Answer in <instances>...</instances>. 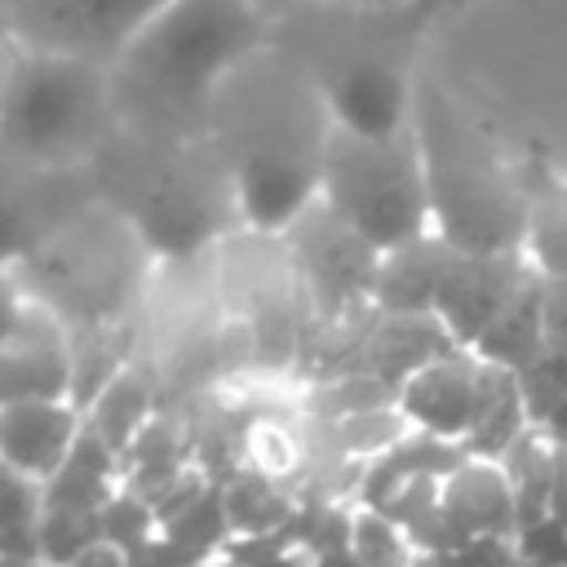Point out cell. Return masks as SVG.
I'll return each instance as SVG.
<instances>
[{
    "instance_id": "1",
    "label": "cell",
    "mask_w": 567,
    "mask_h": 567,
    "mask_svg": "<svg viewBox=\"0 0 567 567\" xmlns=\"http://www.w3.org/2000/svg\"><path fill=\"white\" fill-rule=\"evenodd\" d=\"M412 128L425 164L430 226L456 252H523L532 195L518 190L496 142L434 84H412Z\"/></svg>"
},
{
    "instance_id": "2",
    "label": "cell",
    "mask_w": 567,
    "mask_h": 567,
    "mask_svg": "<svg viewBox=\"0 0 567 567\" xmlns=\"http://www.w3.org/2000/svg\"><path fill=\"white\" fill-rule=\"evenodd\" d=\"M319 199L377 252H394L430 235V190L416 128L394 137H354L332 128L323 146Z\"/></svg>"
},
{
    "instance_id": "3",
    "label": "cell",
    "mask_w": 567,
    "mask_h": 567,
    "mask_svg": "<svg viewBox=\"0 0 567 567\" xmlns=\"http://www.w3.org/2000/svg\"><path fill=\"white\" fill-rule=\"evenodd\" d=\"M261 40L252 0H168L124 49V71L168 102L204 93Z\"/></svg>"
},
{
    "instance_id": "4",
    "label": "cell",
    "mask_w": 567,
    "mask_h": 567,
    "mask_svg": "<svg viewBox=\"0 0 567 567\" xmlns=\"http://www.w3.org/2000/svg\"><path fill=\"white\" fill-rule=\"evenodd\" d=\"M288 124V128H257L239 159H235V199L252 230H292L315 204L323 186V146L328 128Z\"/></svg>"
},
{
    "instance_id": "5",
    "label": "cell",
    "mask_w": 567,
    "mask_h": 567,
    "mask_svg": "<svg viewBox=\"0 0 567 567\" xmlns=\"http://www.w3.org/2000/svg\"><path fill=\"white\" fill-rule=\"evenodd\" d=\"M97 80L80 53H35L9 80V142L27 155H62L93 120Z\"/></svg>"
},
{
    "instance_id": "6",
    "label": "cell",
    "mask_w": 567,
    "mask_h": 567,
    "mask_svg": "<svg viewBox=\"0 0 567 567\" xmlns=\"http://www.w3.org/2000/svg\"><path fill=\"white\" fill-rule=\"evenodd\" d=\"M0 399H53L75 403V350L71 332L40 306L13 301L4 328V363H0Z\"/></svg>"
},
{
    "instance_id": "7",
    "label": "cell",
    "mask_w": 567,
    "mask_h": 567,
    "mask_svg": "<svg viewBox=\"0 0 567 567\" xmlns=\"http://www.w3.org/2000/svg\"><path fill=\"white\" fill-rule=\"evenodd\" d=\"M492 377H496V363L478 359L474 350H452L399 385V408L412 421V430L447 443H465L483 416Z\"/></svg>"
},
{
    "instance_id": "8",
    "label": "cell",
    "mask_w": 567,
    "mask_h": 567,
    "mask_svg": "<svg viewBox=\"0 0 567 567\" xmlns=\"http://www.w3.org/2000/svg\"><path fill=\"white\" fill-rule=\"evenodd\" d=\"M527 275H532V261L523 252H501V257L456 252L443 284H439L434 315L461 350H474L478 337L496 323V315L527 284Z\"/></svg>"
},
{
    "instance_id": "9",
    "label": "cell",
    "mask_w": 567,
    "mask_h": 567,
    "mask_svg": "<svg viewBox=\"0 0 567 567\" xmlns=\"http://www.w3.org/2000/svg\"><path fill=\"white\" fill-rule=\"evenodd\" d=\"M323 111L332 128L354 137H394L412 128V84L385 58L341 62L323 84Z\"/></svg>"
},
{
    "instance_id": "10",
    "label": "cell",
    "mask_w": 567,
    "mask_h": 567,
    "mask_svg": "<svg viewBox=\"0 0 567 567\" xmlns=\"http://www.w3.org/2000/svg\"><path fill=\"white\" fill-rule=\"evenodd\" d=\"M84 430V412L75 403H53V399H22L0 408V456L4 470L49 483L53 474L66 470L71 447Z\"/></svg>"
},
{
    "instance_id": "11",
    "label": "cell",
    "mask_w": 567,
    "mask_h": 567,
    "mask_svg": "<svg viewBox=\"0 0 567 567\" xmlns=\"http://www.w3.org/2000/svg\"><path fill=\"white\" fill-rule=\"evenodd\" d=\"M439 505L465 540H487V536L514 540L518 536V501H514V487L496 461L465 456L443 478Z\"/></svg>"
},
{
    "instance_id": "12",
    "label": "cell",
    "mask_w": 567,
    "mask_h": 567,
    "mask_svg": "<svg viewBox=\"0 0 567 567\" xmlns=\"http://www.w3.org/2000/svg\"><path fill=\"white\" fill-rule=\"evenodd\" d=\"M452 257L456 248H447L434 230L394 252H381L377 275H372V310L377 315H434L439 284Z\"/></svg>"
},
{
    "instance_id": "13",
    "label": "cell",
    "mask_w": 567,
    "mask_h": 567,
    "mask_svg": "<svg viewBox=\"0 0 567 567\" xmlns=\"http://www.w3.org/2000/svg\"><path fill=\"white\" fill-rule=\"evenodd\" d=\"M168 0H44L53 31L62 35V49L53 53H80L84 49H128V40L164 9Z\"/></svg>"
},
{
    "instance_id": "14",
    "label": "cell",
    "mask_w": 567,
    "mask_h": 567,
    "mask_svg": "<svg viewBox=\"0 0 567 567\" xmlns=\"http://www.w3.org/2000/svg\"><path fill=\"white\" fill-rule=\"evenodd\" d=\"M540 350H545V279L532 270L527 284L514 292V301H509V306L496 315V323L478 337L474 354L518 377L527 363H536Z\"/></svg>"
},
{
    "instance_id": "15",
    "label": "cell",
    "mask_w": 567,
    "mask_h": 567,
    "mask_svg": "<svg viewBox=\"0 0 567 567\" xmlns=\"http://www.w3.org/2000/svg\"><path fill=\"white\" fill-rule=\"evenodd\" d=\"M146 239L159 248V252H173V257H186L204 244L208 235V204L199 199V190H190L186 182H164L151 190V204L146 213L137 217Z\"/></svg>"
},
{
    "instance_id": "16",
    "label": "cell",
    "mask_w": 567,
    "mask_h": 567,
    "mask_svg": "<svg viewBox=\"0 0 567 567\" xmlns=\"http://www.w3.org/2000/svg\"><path fill=\"white\" fill-rule=\"evenodd\" d=\"M155 421V399L151 385L137 368H124L89 408H84V425L97 430L120 456L133 447V439Z\"/></svg>"
},
{
    "instance_id": "17",
    "label": "cell",
    "mask_w": 567,
    "mask_h": 567,
    "mask_svg": "<svg viewBox=\"0 0 567 567\" xmlns=\"http://www.w3.org/2000/svg\"><path fill=\"white\" fill-rule=\"evenodd\" d=\"M518 501V532L527 523L549 518V483H554V443L540 430H527L501 461H496Z\"/></svg>"
},
{
    "instance_id": "18",
    "label": "cell",
    "mask_w": 567,
    "mask_h": 567,
    "mask_svg": "<svg viewBox=\"0 0 567 567\" xmlns=\"http://www.w3.org/2000/svg\"><path fill=\"white\" fill-rule=\"evenodd\" d=\"M226 514H230V532L235 540H252V536H275L292 523L297 505L279 492V478L252 470L239 483L226 487Z\"/></svg>"
},
{
    "instance_id": "19",
    "label": "cell",
    "mask_w": 567,
    "mask_h": 567,
    "mask_svg": "<svg viewBox=\"0 0 567 567\" xmlns=\"http://www.w3.org/2000/svg\"><path fill=\"white\" fill-rule=\"evenodd\" d=\"M523 257L545 279H567V186L532 195Z\"/></svg>"
},
{
    "instance_id": "20",
    "label": "cell",
    "mask_w": 567,
    "mask_h": 567,
    "mask_svg": "<svg viewBox=\"0 0 567 567\" xmlns=\"http://www.w3.org/2000/svg\"><path fill=\"white\" fill-rule=\"evenodd\" d=\"M332 434V447L341 461H354V465H372L377 456L394 452L408 434H412V421L403 416V408H377V412H359V416H346V421H332L328 425Z\"/></svg>"
},
{
    "instance_id": "21",
    "label": "cell",
    "mask_w": 567,
    "mask_h": 567,
    "mask_svg": "<svg viewBox=\"0 0 567 567\" xmlns=\"http://www.w3.org/2000/svg\"><path fill=\"white\" fill-rule=\"evenodd\" d=\"M350 554L359 567H416L412 536L394 518H385L381 509H363V505H354Z\"/></svg>"
},
{
    "instance_id": "22",
    "label": "cell",
    "mask_w": 567,
    "mask_h": 567,
    "mask_svg": "<svg viewBox=\"0 0 567 567\" xmlns=\"http://www.w3.org/2000/svg\"><path fill=\"white\" fill-rule=\"evenodd\" d=\"M315 416L319 421H346V416H359V412H377V408H394L399 403V385L372 377V372H346V377H332L328 385L315 390L310 399Z\"/></svg>"
},
{
    "instance_id": "23",
    "label": "cell",
    "mask_w": 567,
    "mask_h": 567,
    "mask_svg": "<svg viewBox=\"0 0 567 567\" xmlns=\"http://www.w3.org/2000/svg\"><path fill=\"white\" fill-rule=\"evenodd\" d=\"M518 390H523L532 430H540V425L549 421V412L567 399V354L540 350L536 363H527V368L518 372Z\"/></svg>"
},
{
    "instance_id": "24",
    "label": "cell",
    "mask_w": 567,
    "mask_h": 567,
    "mask_svg": "<svg viewBox=\"0 0 567 567\" xmlns=\"http://www.w3.org/2000/svg\"><path fill=\"white\" fill-rule=\"evenodd\" d=\"M514 540H518L523 567H567V523L540 518V523H527Z\"/></svg>"
},
{
    "instance_id": "25",
    "label": "cell",
    "mask_w": 567,
    "mask_h": 567,
    "mask_svg": "<svg viewBox=\"0 0 567 567\" xmlns=\"http://www.w3.org/2000/svg\"><path fill=\"white\" fill-rule=\"evenodd\" d=\"M545 350L567 354V279H545Z\"/></svg>"
},
{
    "instance_id": "26",
    "label": "cell",
    "mask_w": 567,
    "mask_h": 567,
    "mask_svg": "<svg viewBox=\"0 0 567 567\" xmlns=\"http://www.w3.org/2000/svg\"><path fill=\"white\" fill-rule=\"evenodd\" d=\"M549 518L567 523V443H554V483H549Z\"/></svg>"
},
{
    "instance_id": "27",
    "label": "cell",
    "mask_w": 567,
    "mask_h": 567,
    "mask_svg": "<svg viewBox=\"0 0 567 567\" xmlns=\"http://www.w3.org/2000/svg\"><path fill=\"white\" fill-rule=\"evenodd\" d=\"M71 567H133V563H128V549H120L111 540H93Z\"/></svg>"
},
{
    "instance_id": "28",
    "label": "cell",
    "mask_w": 567,
    "mask_h": 567,
    "mask_svg": "<svg viewBox=\"0 0 567 567\" xmlns=\"http://www.w3.org/2000/svg\"><path fill=\"white\" fill-rule=\"evenodd\" d=\"M540 434H545L549 443H567V399H563V403L549 412V421L540 425Z\"/></svg>"
},
{
    "instance_id": "29",
    "label": "cell",
    "mask_w": 567,
    "mask_h": 567,
    "mask_svg": "<svg viewBox=\"0 0 567 567\" xmlns=\"http://www.w3.org/2000/svg\"><path fill=\"white\" fill-rule=\"evenodd\" d=\"M447 9H461V4H474V0H443Z\"/></svg>"
}]
</instances>
